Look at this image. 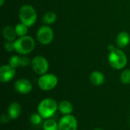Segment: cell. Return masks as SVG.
Returning a JSON list of instances; mask_svg holds the SVG:
<instances>
[{"label":"cell","mask_w":130,"mask_h":130,"mask_svg":"<svg viewBox=\"0 0 130 130\" xmlns=\"http://www.w3.org/2000/svg\"><path fill=\"white\" fill-rule=\"evenodd\" d=\"M9 65L14 68H17L20 66V56H12L9 59Z\"/></svg>","instance_id":"44dd1931"},{"label":"cell","mask_w":130,"mask_h":130,"mask_svg":"<svg viewBox=\"0 0 130 130\" xmlns=\"http://www.w3.org/2000/svg\"><path fill=\"white\" fill-rule=\"evenodd\" d=\"M4 2H5V0H0V5H1V6H2V5H3Z\"/></svg>","instance_id":"d4e9b609"},{"label":"cell","mask_w":130,"mask_h":130,"mask_svg":"<svg viewBox=\"0 0 130 130\" xmlns=\"http://www.w3.org/2000/svg\"><path fill=\"white\" fill-rule=\"evenodd\" d=\"M43 21L46 24H52L56 21V14L53 11H47L44 14Z\"/></svg>","instance_id":"e0dca14e"},{"label":"cell","mask_w":130,"mask_h":130,"mask_svg":"<svg viewBox=\"0 0 130 130\" xmlns=\"http://www.w3.org/2000/svg\"><path fill=\"white\" fill-rule=\"evenodd\" d=\"M37 38L43 45H47L53 40V31L49 26H42L37 33Z\"/></svg>","instance_id":"52a82bcc"},{"label":"cell","mask_w":130,"mask_h":130,"mask_svg":"<svg viewBox=\"0 0 130 130\" xmlns=\"http://www.w3.org/2000/svg\"><path fill=\"white\" fill-rule=\"evenodd\" d=\"M14 89L21 94H27L32 91V84L26 78H20L14 82Z\"/></svg>","instance_id":"30bf717a"},{"label":"cell","mask_w":130,"mask_h":130,"mask_svg":"<svg viewBox=\"0 0 130 130\" xmlns=\"http://www.w3.org/2000/svg\"><path fill=\"white\" fill-rule=\"evenodd\" d=\"M89 79L92 85L95 86H100L104 84L105 81V77L102 72L99 71H94L91 73Z\"/></svg>","instance_id":"7c38bea8"},{"label":"cell","mask_w":130,"mask_h":130,"mask_svg":"<svg viewBox=\"0 0 130 130\" xmlns=\"http://www.w3.org/2000/svg\"><path fill=\"white\" fill-rule=\"evenodd\" d=\"M42 119H43V118L40 116V114L38 112L32 113L30 117V121L34 126L40 125L42 123Z\"/></svg>","instance_id":"d6986e66"},{"label":"cell","mask_w":130,"mask_h":130,"mask_svg":"<svg viewBox=\"0 0 130 130\" xmlns=\"http://www.w3.org/2000/svg\"><path fill=\"white\" fill-rule=\"evenodd\" d=\"M115 49V47L113 46V45H110L109 46H108V50L110 51V52H111L112 50H113Z\"/></svg>","instance_id":"cb8c5ba5"},{"label":"cell","mask_w":130,"mask_h":130,"mask_svg":"<svg viewBox=\"0 0 130 130\" xmlns=\"http://www.w3.org/2000/svg\"><path fill=\"white\" fill-rule=\"evenodd\" d=\"M73 105L69 101H62L58 104V110L63 115H69L72 114L73 112Z\"/></svg>","instance_id":"4fadbf2b"},{"label":"cell","mask_w":130,"mask_h":130,"mask_svg":"<svg viewBox=\"0 0 130 130\" xmlns=\"http://www.w3.org/2000/svg\"><path fill=\"white\" fill-rule=\"evenodd\" d=\"M43 130H59V124L53 119H46L43 124Z\"/></svg>","instance_id":"2e32d148"},{"label":"cell","mask_w":130,"mask_h":130,"mask_svg":"<svg viewBox=\"0 0 130 130\" xmlns=\"http://www.w3.org/2000/svg\"><path fill=\"white\" fill-rule=\"evenodd\" d=\"M110 65L115 69L120 70L123 69L127 64V57L123 51L119 49H114L110 52L108 56Z\"/></svg>","instance_id":"3957f363"},{"label":"cell","mask_w":130,"mask_h":130,"mask_svg":"<svg viewBox=\"0 0 130 130\" xmlns=\"http://www.w3.org/2000/svg\"><path fill=\"white\" fill-rule=\"evenodd\" d=\"M59 130H77V119L72 114L64 115L58 123Z\"/></svg>","instance_id":"ba28073f"},{"label":"cell","mask_w":130,"mask_h":130,"mask_svg":"<svg viewBox=\"0 0 130 130\" xmlns=\"http://www.w3.org/2000/svg\"><path fill=\"white\" fill-rule=\"evenodd\" d=\"M19 18L21 23L24 24L27 27H30L37 21V12L33 6L30 5H24L20 8Z\"/></svg>","instance_id":"277c9868"},{"label":"cell","mask_w":130,"mask_h":130,"mask_svg":"<svg viewBox=\"0 0 130 130\" xmlns=\"http://www.w3.org/2000/svg\"><path fill=\"white\" fill-rule=\"evenodd\" d=\"M15 31L17 34V36L18 37H24L26 36L27 33V30H28V27L27 25H25L23 23H19L15 26Z\"/></svg>","instance_id":"ac0fdd59"},{"label":"cell","mask_w":130,"mask_h":130,"mask_svg":"<svg viewBox=\"0 0 130 130\" xmlns=\"http://www.w3.org/2000/svg\"><path fill=\"white\" fill-rule=\"evenodd\" d=\"M130 41V37L129 34L127 32L125 31H122L120 32L117 37V44L118 45L119 47L120 48H123L126 47Z\"/></svg>","instance_id":"5bb4252c"},{"label":"cell","mask_w":130,"mask_h":130,"mask_svg":"<svg viewBox=\"0 0 130 130\" xmlns=\"http://www.w3.org/2000/svg\"><path fill=\"white\" fill-rule=\"evenodd\" d=\"M120 82L124 85H129L130 84V69L124 70L120 77Z\"/></svg>","instance_id":"ffe728a7"},{"label":"cell","mask_w":130,"mask_h":130,"mask_svg":"<svg viewBox=\"0 0 130 130\" xmlns=\"http://www.w3.org/2000/svg\"><path fill=\"white\" fill-rule=\"evenodd\" d=\"M16 74L15 68L10 65H3L0 68V81L2 83L8 82L12 80Z\"/></svg>","instance_id":"9c48e42d"},{"label":"cell","mask_w":130,"mask_h":130,"mask_svg":"<svg viewBox=\"0 0 130 130\" xmlns=\"http://www.w3.org/2000/svg\"><path fill=\"white\" fill-rule=\"evenodd\" d=\"M21 113V105L18 102H12L8 107V115L11 120H16Z\"/></svg>","instance_id":"8fae6325"},{"label":"cell","mask_w":130,"mask_h":130,"mask_svg":"<svg viewBox=\"0 0 130 130\" xmlns=\"http://www.w3.org/2000/svg\"><path fill=\"white\" fill-rule=\"evenodd\" d=\"M35 46L34 40L30 36H24L14 42V50L21 55H27L33 51Z\"/></svg>","instance_id":"7a4b0ae2"},{"label":"cell","mask_w":130,"mask_h":130,"mask_svg":"<svg viewBox=\"0 0 130 130\" xmlns=\"http://www.w3.org/2000/svg\"><path fill=\"white\" fill-rule=\"evenodd\" d=\"M30 59L26 56H20V66L27 67L30 64Z\"/></svg>","instance_id":"7402d4cb"},{"label":"cell","mask_w":130,"mask_h":130,"mask_svg":"<svg viewBox=\"0 0 130 130\" xmlns=\"http://www.w3.org/2000/svg\"><path fill=\"white\" fill-rule=\"evenodd\" d=\"M58 110V104L56 101L50 98L42 100L37 107V112L43 119H49L52 117Z\"/></svg>","instance_id":"6da1fadb"},{"label":"cell","mask_w":130,"mask_h":130,"mask_svg":"<svg viewBox=\"0 0 130 130\" xmlns=\"http://www.w3.org/2000/svg\"><path fill=\"white\" fill-rule=\"evenodd\" d=\"M37 83L40 90L44 91H51L56 87L58 84V78L53 74L46 73L39 78Z\"/></svg>","instance_id":"5b68a950"},{"label":"cell","mask_w":130,"mask_h":130,"mask_svg":"<svg viewBox=\"0 0 130 130\" xmlns=\"http://www.w3.org/2000/svg\"><path fill=\"white\" fill-rule=\"evenodd\" d=\"M94 130H103L102 129H100V128H96V129H94Z\"/></svg>","instance_id":"484cf974"},{"label":"cell","mask_w":130,"mask_h":130,"mask_svg":"<svg viewBox=\"0 0 130 130\" xmlns=\"http://www.w3.org/2000/svg\"><path fill=\"white\" fill-rule=\"evenodd\" d=\"M5 49L8 52H12L14 50V42L13 41H8L5 43Z\"/></svg>","instance_id":"603a6c76"},{"label":"cell","mask_w":130,"mask_h":130,"mask_svg":"<svg viewBox=\"0 0 130 130\" xmlns=\"http://www.w3.org/2000/svg\"><path fill=\"white\" fill-rule=\"evenodd\" d=\"M3 36L5 39H6L8 41H14L16 38L17 34L15 31V28H14L11 26H6L4 27L2 31Z\"/></svg>","instance_id":"9a60e30c"},{"label":"cell","mask_w":130,"mask_h":130,"mask_svg":"<svg viewBox=\"0 0 130 130\" xmlns=\"http://www.w3.org/2000/svg\"><path fill=\"white\" fill-rule=\"evenodd\" d=\"M31 66L34 72L40 75L46 74L49 69V63L47 60L41 56H35L32 59Z\"/></svg>","instance_id":"8992f818"}]
</instances>
